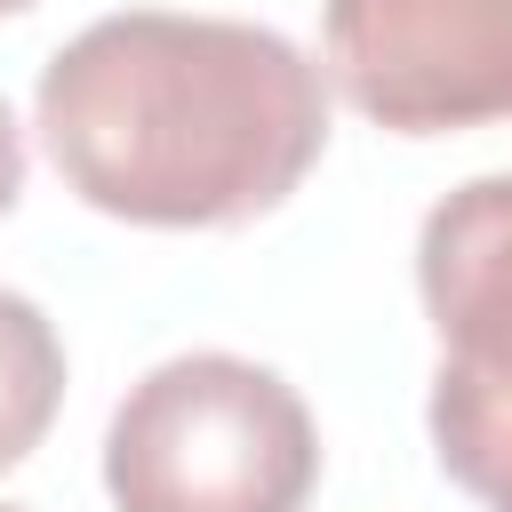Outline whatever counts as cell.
I'll use <instances>...</instances> for the list:
<instances>
[{"instance_id":"6da1fadb","label":"cell","mask_w":512,"mask_h":512,"mask_svg":"<svg viewBox=\"0 0 512 512\" xmlns=\"http://www.w3.org/2000/svg\"><path fill=\"white\" fill-rule=\"evenodd\" d=\"M32 128L96 216L232 232L328 152V72L272 24L120 8L40 64Z\"/></svg>"},{"instance_id":"7a4b0ae2","label":"cell","mask_w":512,"mask_h":512,"mask_svg":"<svg viewBox=\"0 0 512 512\" xmlns=\"http://www.w3.org/2000/svg\"><path fill=\"white\" fill-rule=\"evenodd\" d=\"M320 424L304 392L240 352H176L104 424L112 512H304Z\"/></svg>"},{"instance_id":"3957f363","label":"cell","mask_w":512,"mask_h":512,"mask_svg":"<svg viewBox=\"0 0 512 512\" xmlns=\"http://www.w3.org/2000/svg\"><path fill=\"white\" fill-rule=\"evenodd\" d=\"M416 296L440 336L432 368V456L496 504L512 480V168L456 184L416 232Z\"/></svg>"},{"instance_id":"277c9868","label":"cell","mask_w":512,"mask_h":512,"mask_svg":"<svg viewBox=\"0 0 512 512\" xmlns=\"http://www.w3.org/2000/svg\"><path fill=\"white\" fill-rule=\"evenodd\" d=\"M328 88L392 136L512 120V0H328Z\"/></svg>"},{"instance_id":"5b68a950","label":"cell","mask_w":512,"mask_h":512,"mask_svg":"<svg viewBox=\"0 0 512 512\" xmlns=\"http://www.w3.org/2000/svg\"><path fill=\"white\" fill-rule=\"evenodd\" d=\"M56 408H64V336L32 296L0 288V472H16L48 440Z\"/></svg>"},{"instance_id":"8992f818","label":"cell","mask_w":512,"mask_h":512,"mask_svg":"<svg viewBox=\"0 0 512 512\" xmlns=\"http://www.w3.org/2000/svg\"><path fill=\"white\" fill-rule=\"evenodd\" d=\"M16 192H24V128H16V112L0 96V216L16 208Z\"/></svg>"},{"instance_id":"52a82bcc","label":"cell","mask_w":512,"mask_h":512,"mask_svg":"<svg viewBox=\"0 0 512 512\" xmlns=\"http://www.w3.org/2000/svg\"><path fill=\"white\" fill-rule=\"evenodd\" d=\"M24 8H40V0H0V16H24Z\"/></svg>"},{"instance_id":"ba28073f","label":"cell","mask_w":512,"mask_h":512,"mask_svg":"<svg viewBox=\"0 0 512 512\" xmlns=\"http://www.w3.org/2000/svg\"><path fill=\"white\" fill-rule=\"evenodd\" d=\"M488 512H512V480H504V496H496V504H488Z\"/></svg>"},{"instance_id":"9c48e42d","label":"cell","mask_w":512,"mask_h":512,"mask_svg":"<svg viewBox=\"0 0 512 512\" xmlns=\"http://www.w3.org/2000/svg\"><path fill=\"white\" fill-rule=\"evenodd\" d=\"M0 512H24V504H0Z\"/></svg>"}]
</instances>
